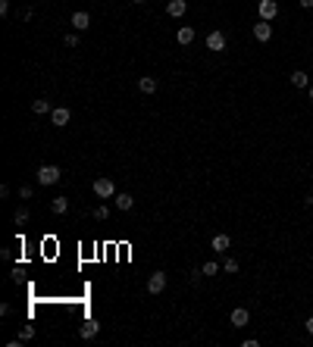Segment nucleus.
<instances>
[{
  "label": "nucleus",
  "instance_id": "c756f323",
  "mask_svg": "<svg viewBox=\"0 0 313 347\" xmlns=\"http://www.w3.org/2000/svg\"><path fill=\"white\" fill-rule=\"evenodd\" d=\"M307 204H310V207H313V194H310V197H307Z\"/></svg>",
  "mask_w": 313,
  "mask_h": 347
},
{
  "label": "nucleus",
  "instance_id": "0eeeda50",
  "mask_svg": "<svg viewBox=\"0 0 313 347\" xmlns=\"http://www.w3.org/2000/svg\"><path fill=\"white\" fill-rule=\"evenodd\" d=\"M97 335H101V322H97V319H88V322H82V328H79V338L91 341V338H97Z\"/></svg>",
  "mask_w": 313,
  "mask_h": 347
},
{
  "label": "nucleus",
  "instance_id": "4468645a",
  "mask_svg": "<svg viewBox=\"0 0 313 347\" xmlns=\"http://www.w3.org/2000/svg\"><path fill=\"white\" fill-rule=\"evenodd\" d=\"M176 41H179L182 47H188L191 41H194V28H191V25H182V28H179V35H176Z\"/></svg>",
  "mask_w": 313,
  "mask_h": 347
},
{
  "label": "nucleus",
  "instance_id": "f257e3e1",
  "mask_svg": "<svg viewBox=\"0 0 313 347\" xmlns=\"http://www.w3.org/2000/svg\"><path fill=\"white\" fill-rule=\"evenodd\" d=\"M63 179V172H60V166H41L38 172H35V182L38 185H56V182H60Z\"/></svg>",
  "mask_w": 313,
  "mask_h": 347
},
{
  "label": "nucleus",
  "instance_id": "f8f14e48",
  "mask_svg": "<svg viewBox=\"0 0 313 347\" xmlns=\"http://www.w3.org/2000/svg\"><path fill=\"white\" fill-rule=\"evenodd\" d=\"M69 25H72L75 32H85V28L91 25V16H88L85 10H79V13H72V19H69Z\"/></svg>",
  "mask_w": 313,
  "mask_h": 347
},
{
  "label": "nucleus",
  "instance_id": "4be33fe9",
  "mask_svg": "<svg viewBox=\"0 0 313 347\" xmlns=\"http://www.w3.org/2000/svg\"><path fill=\"white\" fill-rule=\"evenodd\" d=\"M63 44H66V47H79V32H66Z\"/></svg>",
  "mask_w": 313,
  "mask_h": 347
},
{
  "label": "nucleus",
  "instance_id": "393cba45",
  "mask_svg": "<svg viewBox=\"0 0 313 347\" xmlns=\"http://www.w3.org/2000/svg\"><path fill=\"white\" fill-rule=\"evenodd\" d=\"M32 194H35L32 185H22V188H19V197H22V200H32Z\"/></svg>",
  "mask_w": 313,
  "mask_h": 347
},
{
  "label": "nucleus",
  "instance_id": "b1692460",
  "mask_svg": "<svg viewBox=\"0 0 313 347\" xmlns=\"http://www.w3.org/2000/svg\"><path fill=\"white\" fill-rule=\"evenodd\" d=\"M32 338H35V325H25V328L19 331V341L25 344V341H32Z\"/></svg>",
  "mask_w": 313,
  "mask_h": 347
},
{
  "label": "nucleus",
  "instance_id": "f03ea898",
  "mask_svg": "<svg viewBox=\"0 0 313 347\" xmlns=\"http://www.w3.org/2000/svg\"><path fill=\"white\" fill-rule=\"evenodd\" d=\"M94 197H101V200L116 197V185H113V179H107V176L94 179Z\"/></svg>",
  "mask_w": 313,
  "mask_h": 347
},
{
  "label": "nucleus",
  "instance_id": "20e7f679",
  "mask_svg": "<svg viewBox=\"0 0 313 347\" xmlns=\"http://www.w3.org/2000/svg\"><path fill=\"white\" fill-rule=\"evenodd\" d=\"M257 16L266 19V22H273L279 16V0H260V4H257Z\"/></svg>",
  "mask_w": 313,
  "mask_h": 347
},
{
  "label": "nucleus",
  "instance_id": "c85d7f7f",
  "mask_svg": "<svg viewBox=\"0 0 313 347\" xmlns=\"http://www.w3.org/2000/svg\"><path fill=\"white\" fill-rule=\"evenodd\" d=\"M307 94H310V100H313V84H310V88H307Z\"/></svg>",
  "mask_w": 313,
  "mask_h": 347
},
{
  "label": "nucleus",
  "instance_id": "7c9ffc66",
  "mask_svg": "<svg viewBox=\"0 0 313 347\" xmlns=\"http://www.w3.org/2000/svg\"><path fill=\"white\" fill-rule=\"evenodd\" d=\"M132 4H147V0H132Z\"/></svg>",
  "mask_w": 313,
  "mask_h": 347
},
{
  "label": "nucleus",
  "instance_id": "f3484780",
  "mask_svg": "<svg viewBox=\"0 0 313 347\" xmlns=\"http://www.w3.org/2000/svg\"><path fill=\"white\" fill-rule=\"evenodd\" d=\"M291 84H294V88H310V75L297 69V72H291Z\"/></svg>",
  "mask_w": 313,
  "mask_h": 347
},
{
  "label": "nucleus",
  "instance_id": "6ab92c4d",
  "mask_svg": "<svg viewBox=\"0 0 313 347\" xmlns=\"http://www.w3.org/2000/svg\"><path fill=\"white\" fill-rule=\"evenodd\" d=\"M201 272H204V276H219V263H216V259H207V263L201 266Z\"/></svg>",
  "mask_w": 313,
  "mask_h": 347
},
{
  "label": "nucleus",
  "instance_id": "412c9836",
  "mask_svg": "<svg viewBox=\"0 0 313 347\" xmlns=\"http://www.w3.org/2000/svg\"><path fill=\"white\" fill-rule=\"evenodd\" d=\"M13 222H16V225H25V222H28V207H19L16 213H13Z\"/></svg>",
  "mask_w": 313,
  "mask_h": 347
},
{
  "label": "nucleus",
  "instance_id": "6e6552de",
  "mask_svg": "<svg viewBox=\"0 0 313 347\" xmlns=\"http://www.w3.org/2000/svg\"><path fill=\"white\" fill-rule=\"evenodd\" d=\"M69 119H72V113H69V107H53V113H50V122H53L56 128H63Z\"/></svg>",
  "mask_w": 313,
  "mask_h": 347
},
{
  "label": "nucleus",
  "instance_id": "9d476101",
  "mask_svg": "<svg viewBox=\"0 0 313 347\" xmlns=\"http://www.w3.org/2000/svg\"><path fill=\"white\" fill-rule=\"evenodd\" d=\"M229 322H232L235 328H245V325L251 322V313H248L245 307H235V310H232V316H229Z\"/></svg>",
  "mask_w": 313,
  "mask_h": 347
},
{
  "label": "nucleus",
  "instance_id": "bb28decb",
  "mask_svg": "<svg viewBox=\"0 0 313 347\" xmlns=\"http://www.w3.org/2000/svg\"><path fill=\"white\" fill-rule=\"evenodd\" d=\"M304 328H307V335H313V316H310V319L304 322Z\"/></svg>",
  "mask_w": 313,
  "mask_h": 347
},
{
  "label": "nucleus",
  "instance_id": "1a4fd4ad",
  "mask_svg": "<svg viewBox=\"0 0 313 347\" xmlns=\"http://www.w3.org/2000/svg\"><path fill=\"white\" fill-rule=\"evenodd\" d=\"M166 13H169L173 19H182L185 13H188V0H169V4H166Z\"/></svg>",
  "mask_w": 313,
  "mask_h": 347
},
{
  "label": "nucleus",
  "instance_id": "2eb2a0df",
  "mask_svg": "<svg viewBox=\"0 0 313 347\" xmlns=\"http://www.w3.org/2000/svg\"><path fill=\"white\" fill-rule=\"evenodd\" d=\"M113 204H116L119 210H132V207H135V197H132V194H125V191H119L116 197H113Z\"/></svg>",
  "mask_w": 313,
  "mask_h": 347
},
{
  "label": "nucleus",
  "instance_id": "423d86ee",
  "mask_svg": "<svg viewBox=\"0 0 313 347\" xmlns=\"http://www.w3.org/2000/svg\"><path fill=\"white\" fill-rule=\"evenodd\" d=\"M254 38H257L260 44H269V38H273V22L257 19V25H254Z\"/></svg>",
  "mask_w": 313,
  "mask_h": 347
},
{
  "label": "nucleus",
  "instance_id": "a211bd4d",
  "mask_svg": "<svg viewBox=\"0 0 313 347\" xmlns=\"http://www.w3.org/2000/svg\"><path fill=\"white\" fill-rule=\"evenodd\" d=\"M32 113H35V116H44V113H53V107H50V100H32Z\"/></svg>",
  "mask_w": 313,
  "mask_h": 347
},
{
  "label": "nucleus",
  "instance_id": "ddd939ff",
  "mask_svg": "<svg viewBox=\"0 0 313 347\" xmlns=\"http://www.w3.org/2000/svg\"><path fill=\"white\" fill-rule=\"evenodd\" d=\"M138 91H141V94H153V91H156V78H153V75H141V78H138Z\"/></svg>",
  "mask_w": 313,
  "mask_h": 347
},
{
  "label": "nucleus",
  "instance_id": "9b49d317",
  "mask_svg": "<svg viewBox=\"0 0 313 347\" xmlns=\"http://www.w3.org/2000/svg\"><path fill=\"white\" fill-rule=\"evenodd\" d=\"M210 247L216 250V253H225V250L232 247V238L225 235V231H219V235H213V241H210Z\"/></svg>",
  "mask_w": 313,
  "mask_h": 347
},
{
  "label": "nucleus",
  "instance_id": "7ed1b4c3",
  "mask_svg": "<svg viewBox=\"0 0 313 347\" xmlns=\"http://www.w3.org/2000/svg\"><path fill=\"white\" fill-rule=\"evenodd\" d=\"M166 282H169V276L166 272H150V279H147V294H163L166 291Z\"/></svg>",
  "mask_w": 313,
  "mask_h": 347
},
{
  "label": "nucleus",
  "instance_id": "5701e85b",
  "mask_svg": "<svg viewBox=\"0 0 313 347\" xmlns=\"http://www.w3.org/2000/svg\"><path fill=\"white\" fill-rule=\"evenodd\" d=\"M107 216H110V210H107L104 204H97V207H94V219H97V222H104Z\"/></svg>",
  "mask_w": 313,
  "mask_h": 347
},
{
  "label": "nucleus",
  "instance_id": "cd10ccee",
  "mask_svg": "<svg viewBox=\"0 0 313 347\" xmlns=\"http://www.w3.org/2000/svg\"><path fill=\"white\" fill-rule=\"evenodd\" d=\"M297 4H301L304 10H313V0H297Z\"/></svg>",
  "mask_w": 313,
  "mask_h": 347
},
{
  "label": "nucleus",
  "instance_id": "aec40b11",
  "mask_svg": "<svg viewBox=\"0 0 313 347\" xmlns=\"http://www.w3.org/2000/svg\"><path fill=\"white\" fill-rule=\"evenodd\" d=\"M222 272L235 276V272H238V259H235V256H225V259H222Z\"/></svg>",
  "mask_w": 313,
  "mask_h": 347
},
{
  "label": "nucleus",
  "instance_id": "39448f33",
  "mask_svg": "<svg viewBox=\"0 0 313 347\" xmlns=\"http://www.w3.org/2000/svg\"><path fill=\"white\" fill-rule=\"evenodd\" d=\"M225 44H229V38H225L222 32H216V28H213V32H207V50L222 53V50H225Z\"/></svg>",
  "mask_w": 313,
  "mask_h": 347
},
{
  "label": "nucleus",
  "instance_id": "a878e982",
  "mask_svg": "<svg viewBox=\"0 0 313 347\" xmlns=\"http://www.w3.org/2000/svg\"><path fill=\"white\" fill-rule=\"evenodd\" d=\"M10 13V0H0V16H7Z\"/></svg>",
  "mask_w": 313,
  "mask_h": 347
},
{
  "label": "nucleus",
  "instance_id": "dca6fc26",
  "mask_svg": "<svg viewBox=\"0 0 313 347\" xmlns=\"http://www.w3.org/2000/svg\"><path fill=\"white\" fill-rule=\"evenodd\" d=\"M50 210H53L56 216L69 213V197H53V200H50Z\"/></svg>",
  "mask_w": 313,
  "mask_h": 347
}]
</instances>
